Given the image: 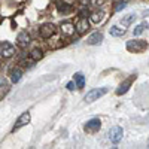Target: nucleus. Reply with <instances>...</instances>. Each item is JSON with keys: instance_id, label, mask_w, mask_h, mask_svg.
I'll list each match as a JSON object with an SVG mask.
<instances>
[{"instance_id": "1", "label": "nucleus", "mask_w": 149, "mask_h": 149, "mask_svg": "<svg viewBox=\"0 0 149 149\" xmlns=\"http://www.w3.org/2000/svg\"><path fill=\"white\" fill-rule=\"evenodd\" d=\"M106 93H107V86H102V88H93L91 91L86 93L85 102H88V103L95 102V100H98V98H102Z\"/></svg>"}, {"instance_id": "2", "label": "nucleus", "mask_w": 149, "mask_h": 149, "mask_svg": "<svg viewBox=\"0 0 149 149\" xmlns=\"http://www.w3.org/2000/svg\"><path fill=\"white\" fill-rule=\"evenodd\" d=\"M39 33H40V36L43 37V39H51V37L57 33V27L54 26L52 22H45V24L40 26Z\"/></svg>"}, {"instance_id": "3", "label": "nucleus", "mask_w": 149, "mask_h": 149, "mask_svg": "<svg viewBox=\"0 0 149 149\" xmlns=\"http://www.w3.org/2000/svg\"><path fill=\"white\" fill-rule=\"evenodd\" d=\"M148 48V42L145 40H130L127 42V49L130 52H143Z\"/></svg>"}, {"instance_id": "4", "label": "nucleus", "mask_w": 149, "mask_h": 149, "mask_svg": "<svg viewBox=\"0 0 149 149\" xmlns=\"http://www.w3.org/2000/svg\"><path fill=\"white\" fill-rule=\"evenodd\" d=\"M122 136H124V130L119 127V125H115V127H112L110 131H109V139L112 143H119L122 140Z\"/></svg>"}, {"instance_id": "5", "label": "nucleus", "mask_w": 149, "mask_h": 149, "mask_svg": "<svg viewBox=\"0 0 149 149\" xmlns=\"http://www.w3.org/2000/svg\"><path fill=\"white\" fill-rule=\"evenodd\" d=\"M100 128H102V121L98 119V118H93V119H90L88 122L85 124V127H84V130H85L86 133H90V134L97 133Z\"/></svg>"}, {"instance_id": "6", "label": "nucleus", "mask_w": 149, "mask_h": 149, "mask_svg": "<svg viewBox=\"0 0 149 149\" xmlns=\"http://www.w3.org/2000/svg\"><path fill=\"white\" fill-rule=\"evenodd\" d=\"M15 54V46L9 43V42H3L2 45H0V55H2L3 58H9Z\"/></svg>"}, {"instance_id": "7", "label": "nucleus", "mask_w": 149, "mask_h": 149, "mask_svg": "<svg viewBox=\"0 0 149 149\" xmlns=\"http://www.w3.org/2000/svg\"><path fill=\"white\" fill-rule=\"evenodd\" d=\"M90 30V21L86 19V18H79L78 22H76V26H74V31H76L78 34H84Z\"/></svg>"}, {"instance_id": "8", "label": "nucleus", "mask_w": 149, "mask_h": 149, "mask_svg": "<svg viewBox=\"0 0 149 149\" xmlns=\"http://www.w3.org/2000/svg\"><path fill=\"white\" fill-rule=\"evenodd\" d=\"M30 119H31V116H30V112H24V113H22V115L17 119L15 125H14V131H17V130L22 128V127H26L27 124H30Z\"/></svg>"}, {"instance_id": "9", "label": "nucleus", "mask_w": 149, "mask_h": 149, "mask_svg": "<svg viewBox=\"0 0 149 149\" xmlns=\"http://www.w3.org/2000/svg\"><path fill=\"white\" fill-rule=\"evenodd\" d=\"M136 79V74H133V76H130L128 79H125L121 85H119V88L116 90V94L118 95H122V94H125L128 90H130V86H131V84H133V81Z\"/></svg>"}, {"instance_id": "10", "label": "nucleus", "mask_w": 149, "mask_h": 149, "mask_svg": "<svg viewBox=\"0 0 149 149\" xmlns=\"http://www.w3.org/2000/svg\"><path fill=\"white\" fill-rule=\"evenodd\" d=\"M17 43L21 46V48H26L29 43H30V34L27 31H21L18 36H17Z\"/></svg>"}, {"instance_id": "11", "label": "nucleus", "mask_w": 149, "mask_h": 149, "mask_svg": "<svg viewBox=\"0 0 149 149\" xmlns=\"http://www.w3.org/2000/svg\"><path fill=\"white\" fill-rule=\"evenodd\" d=\"M102 40H103V34L100 31H95L86 39V43L88 45H98V43H102Z\"/></svg>"}, {"instance_id": "12", "label": "nucleus", "mask_w": 149, "mask_h": 149, "mask_svg": "<svg viewBox=\"0 0 149 149\" xmlns=\"http://www.w3.org/2000/svg\"><path fill=\"white\" fill-rule=\"evenodd\" d=\"M61 33H63L64 36H72L74 33V24H72L69 21L63 22L61 24Z\"/></svg>"}, {"instance_id": "13", "label": "nucleus", "mask_w": 149, "mask_h": 149, "mask_svg": "<svg viewBox=\"0 0 149 149\" xmlns=\"http://www.w3.org/2000/svg\"><path fill=\"white\" fill-rule=\"evenodd\" d=\"M42 57H43V51H42L40 48H33L31 51H30V60L33 61V63L42 60Z\"/></svg>"}, {"instance_id": "14", "label": "nucleus", "mask_w": 149, "mask_h": 149, "mask_svg": "<svg viewBox=\"0 0 149 149\" xmlns=\"http://www.w3.org/2000/svg\"><path fill=\"white\" fill-rule=\"evenodd\" d=\"M109 33H110V36H113V37H121V36L125 34V29L119 27V26H112L109 29Z\"/></svg>"}, {"instance_id": "15", "label": "nucleus", "mask_w": 149, "mask_h": 149, "mask_svg": "<svg viewBox=\"0 0 149 149\" xmlns=\"http://www.w3.org/2000/svg\"><path fill=\"white\" fill-rule=\"evenodd\" d=\"M21 76H22V70H21V67L12 69V72H10V81H12V82H14V84L19 82Z\"/></svg>"}, {"instance_id": "16", "label": "nucleus", "mask_w": 149, "mask_h": 149, "mask_svg": "<svg viewBox=\"0 0 149 149\" xmlns=\"http://www.w3.org/2000/svg\"><path fill=\"white\" fill-rule=\"evenodd\" d=\"M73 82H74V85H76V88H84V85H85V76H84L82 73H74Z\"/></svg>"}, {"instance_id": "17", "label": "nucleus", "mask_w": 149, "mask_h": 149, "mask_svg": "<svg viewBox=\"0 0 149 149\" xmlns=\"http://www.w3.org/2000/svg\"><path fill=\"white\" fill-rule=\"evenodd\" d=\"M134 19H136V15L134 14H128V15H125V17L121 19V26L122 27H127V26H130Z\"/></svg>"}, {"instance_id": "18", "label": "nucleus", "mask_w": 149, "mask_h": 149, "mask_svg": "<svg viewBox=\"0 0 149 149\" xmlns=\"http://www.w3.org/2000/svg\"><path fill=\"white\" fill-rule=\"evenodd\" d=\"M103 17H104V12H93L91 14V21L94 24H98V22H102L103 21Z\"/></svg>"}, {"instance_id": "19", "label": "nucleus", "mask_w": 149, "mask_h": 149, "mask_svg": "<svg viewBox=\"0 0 149 149\" xmlns=\"http://www.w3.org/2000/svg\"><path fill=\"white\" fill-rule=\"evenodd\" d=\"M146 27H148V24H145V22H143V24H139V26L134 29L133 34H134V36H139V34H142V33L145 31V29H146Z\"/></svg>"}, {"instance_id": "20", "label": "nucleus", "mask_w": 149, "mask_h": 149, "mask_svg": "<svg viewBox=\"0 0 149 149\" xmlns=\"http://www.w3.org/2000/svg\"><path fill=\"white\" fill-rule=\"evenodd\" d=\"M58 10L63 12V14H69V12L72 10V6L67 5V3H60V5H58Z\"/></svg>"}, {"instance_id": "21", "label": "nucleus", "mask_w": 149, "mask_h": 149, "mask_svg": "<svg viewBox=\"0 0 149 149\" xmlns=\"http://www.w3.org/2000/svg\"><path fill=\"white\" fill-rule=\"evenodd\" d=\"M90 3H91V6L98 8V6H102V5L104 3V0H90Z\"/></svg>"}, {"instance_id": "22", "label": "nucleus", "mask_w": 149, "mask_h": 149, "mask_svg": "<svg viewBox=\"0 0 149 149\" xmlns=\"http://www.w3.org/2000/svg\"><path fill=\"white\" fill-rule=\"evenodd\" d=\"M74 88H76V85H74V82H69V84H67V90H69V91H73Z\"/></svg>"}]
</instances>
